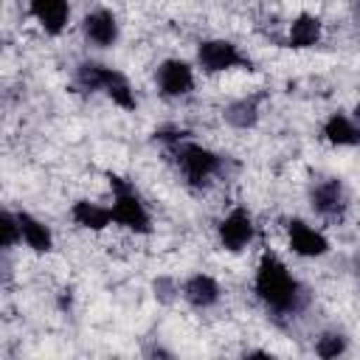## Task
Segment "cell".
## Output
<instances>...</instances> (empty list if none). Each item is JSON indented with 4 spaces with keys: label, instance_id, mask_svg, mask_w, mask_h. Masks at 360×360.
<instances>
[{
    "label": "cell",
    "instance_id": "cell-15",
    "mask_svg": "<svg viewBox=\"0 0 360 360\" xmlns=\"http://www.w3.org/2000/svg\"><path fill=\"white\" fill-rule=\"evenodd\" d=\"M70 219L84 231H104V228H110L115 222L112 219V208L101 205V202H93V200H76L70 205Z\"/></svg>",
    "mask_w": 360,
    "mask_h": 360
},
{
    "label": "cell",
    "instance_id": "cell-19",
    "mask_svg": "<svg viewBox=\"0 0 360 360\" xmlns=\"http://www.w3.org/2000/svg\"><path fill=\"white\" fill-rule=\"evenodd\" d=\"M0 242H3V248L6 250H11V248H17L20 242H22V236H20V222H17V211H3L0 214Z\"/></svg>",
    "mask_w": 360,
    "mask_h": 360
},
{
    "label": "cell",
    "instance_id": "cell-20",
    "mask_svg": "<svg viewBox=\"0 0 360 360\" xmlns=\"http://www.w3.org/2000/svg\"><path fill=\"white\" fill-rule=\"evenodd\" d=\"M155 295H158L160 301H172V298L180 295V284H174L172 278H158V281H155Z\"/></svg>",
    "mask_w": 360,
    "mask_h": 360
},
{
    "label": "cell",
    "instance_id": "cell-8",
    "mask_svg": "<svg viewBox=\"0 0 360 360\" xmlns=\"http://www.w3.org/2000/svg\"><path fill=\"white\" fill-rule=\"evenodd\" d=\"M155 84L163 98H183L194 90V68L186 59H163L155 70Z\"/></svg>",
    "mask_w": 360,
    "mask_h": 360
},
{
    "label": "cell",
    "instance_id": "cell-10",
    "mask_svg": "<svg viewBox=\"0 0 360 360\" xmlns=\"http://www.w3.org/2000/svg\"><path fill=\"white\" fill-rule=\"evenodd\" d=\"M321 138L340 149L360 146V110L357 112H343V110L332 112L321 127Z\"/></svg>",
    "mask_w": 360,
    "mask_h": 360
},
{
    "label": "cell",
    "instance_id": "cell-2",
    "mask_svg": "<svg viewBox=\"0 0 360 360\" xmlns=\"http://www.w3.org/2000/svg\"><path fill=\"white\" fill-rule=\"evenodd\" d=\"M155 141L166 149L169 160L174 163V169L191 188H205L225 172V158L219 152L191 141L186 129L163 127L155 132Z\"/></svg>",
    "mask_w": 360,
    "mask_h": 360
},
{
    "label": "cell",
    "instance_id": "cell-13",
    "mask_svg": "<svg viewBox=\"0 0 360 360\" xmlns=\"http://www.w3.org/2000/svg\"><path fill=\"white\" fill-rule=\"evenodd\" d=\"M28 14L45 34L56 37L70 22V0H28Z\"/></svg>",
    "mask_w": 360,
    "mask_h": 360
},
{
    "label": "cell",
    "instance_id": "cell-3",
    "mask_svg": "<svg viewBox=\"0 0 360 360\" xmlns=\"http://www.w3.org/2000/svg\"><path fill=\"white\" fill-rule=\"evenodd\" d=\"M73 82H76V87H82L87 93H104L121 110H135L138 107V98H135V90H132L129 79L121 70L110 68V65H101V62H93V59L79 62Z\"/></svg>",
    "mask_w": 360,
    "mask_h": 360
},
{
    "label": "cell",
    "instance_id": "cell-14",
    "mask_svg": "<svg viewBox=\"0 0 360 360\" xmlns=\"http://www.w3.org/2000/svg\"><path fill=\"white\" fill-rule=\"evenodd\" d=\"M17 222H20V236H22L25 248H31L34 253L53 250V233L39 217H34L31 211H17Z\"/></svg>",
    "mask_w": 360,
    "mask_h": 360
},
{
    "label": "cell",
    "instance_id": "cell-17",
    "mask_svg": "<svg viewBox=\"0 0 360 360\" xmlns=\"http://www.w3.org/2000/svg\"><path fill=\"white\" fill-rule=\"evenodd\" d=\"M262 98L264 96H242L222 110V118L236 129H250L262 115Z\"/></svg>",
    "mask_w": 360,
    "mask_h": 360
},
{
    "label": "cell",
    "instance_id": "cell-9",
    "mask_svg": "<svg viewBox=\"0 0 360 360\" xmlns=\"http://www.w3.org/2000/svg\"><path fill=\"white\" fill-rule=\"evenodd\" d=\"M287 245H290V250H292L295 256H301V259H321V256L329 253V239H326V233H323L321 228L309 225L307 219H298V217H292V219L287 222Z\"/></svg>",
    "mask_w": 360,
    "mask_h": 360
},
{
    "label": "cell",
    "instance_id": "cell-16",
    "mask_svg": "<svg viewBox=\"0 0 360 360\" xmlns=\"http://www.w3.org/2000/svg\"><path fill=\"white\" fill-rule=\"evenodd\" d=\"M321 34H323V22L309 14V11H301L290 28H287V45L295 48V51H304V48H312L321 42Z\"/></svg>",
    "mask_w": 360,
    "mask_h": 360
},
{
    "label": "cell",
    "instance_id": "cell-18",
    "mask_svg": "<svg viewBox=\"0 0 360 360\" xmlns=\"http://www.w3.org/2000/svg\"><path fill=\"white\" fill-rule=\"evenodd\" d=\"M346 349H349V340H346L343 332H323V335H318V340H315V354L323 357V360L340 357Z\"/></svg>",
    "mask_w": 360,
    "mask_h": 360
},
{
    "label": "cell",
    "instance_id": "cell-11",
    "mask_svg": "<svg viewBox=\"0 0 360 360\" xmlns=\"http://www.w3.org/2000/svg\"><path fill=\"white\" fill-rule=\"evenodd\" d=\"M180 298H183L188 307H194V309H211V307L219 304L222 287H219V281H217L214 276H208V273H191V276L180 284Z\"/></svg>",
    "mask_w": 360,
    "mask_h": 360
},
{
    "label": "cell",
    "instance_id": "cell-1",
    "mask_svg": "<svg viewBox=\"0 0 360 360\" xmlns=\"http://www.w3.org/2000/svg\"><path fill=\"white\" fill-rule=\"evenodd\" d=\"M253 292L273 318H295L309 304L307 287L276 253H262L253 273Z\"/></svg>",
    "mask_w": 360,
    "mask_h": 360
},
{
    "label": "cell",
    "instance_id": "cell-21",
    "mask_svg": "<svg viewBox=\"0 0 360 360\" xmlns=\"http://www.w3.org/2000/svg\"><path fill=\"white\" fill-rule=\"evenodd\" d=\"M354 273H357V284H360V256H357V262H354Z\"/></svg>",
    "mask_w": 360,
    "mask_h": 360
},
{
    "label": "cell",
    "instance_id": "cell-5",
    "mask_svg": "<svg viewBox=\"0 0 360 360\" xmlns=\"http://www.w3.org/2000/svg\"><path fill=\"white\" fill-rule=\"evenodd\" d=\"M309 208L329 222H338L349 211V191L340 177H321L309 188Z\"/></svg>",
    "mask_w": 360,
    "mask_h": 360
},
{
    "label": "cell",
    "instance_id": "cell-6",
    "mask_svg": "<svg viewBox=\"0 0 360 360\" xmlns=\"http://www.w3.org/2000/svg\"><path fill=\"white\" fill-rule=\"evenodd\" d=\"M217 239H219V248L228 250V253L248 250L253 245V239H256V222H253L250 211L242 208V205L231 208L217 225Z\"/></svg>",
    "mask_w": 360,
    "mask_h": 360
},
{
    "label": "cell",
    "instance_id": "cell-4",
    "mask_svg": "<svg viewBox=\"0 0 360 360\" xmlns=\"http://www.w3.org/2000/svg\"><path fill=\"white\" fill-rule=\"evenodd\" d=\"M107 180H110V191H112L110 208H112L115 225H121L132 233H143V236L152 233V214H149L143 197L138 194L135 183L121 177V174H112V172L107 174Z\"/></svg>",
    "mask_w": 360,
    "mask_h": 360
},
{
    "label": "cell",
    "instance_id": "cell-12",
    "mask_svg": "<svg viewBox=\"0 0 360 360\" xmlns=\"http://www.w3.org/2000/svg\"><path fill=\"white\" fill-rule=\"evenodd\" d=\"M82 34H84V39H87L90 45H96V48H112V45L118 42V34H121L118 17H115L112 11H107V8H96V11L84 14V20H82Z\"/></svg>",
    "mask_w": 360,
    "mask_h": 360
},
{
    "label": "cell",
    "instance_id": "cell-7",
    "mask_svg": "<svg viewBox=\"0 0 360 360\" xmlns=\"http://www.w3.org/2000/svg\"><path fill=\"white\" fill-rule=\"evenodd\" d=\"M197 65L202 73H228L233 68H250V59L231 39H202L197 45Z\"/></svg>",
    "mask_w": 360,
    "mask_h": 360
}]
</instances>
